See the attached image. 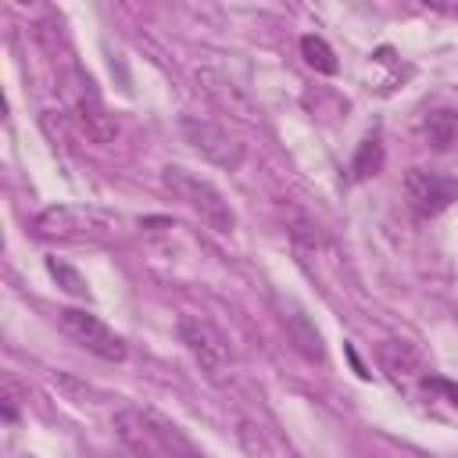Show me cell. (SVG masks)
<instances>
[{
  "mask_svg": "<svg viewBox=\"0 0 458 458\" xmlns=\"http://www.w3.org/2000/svg\"><path fill=\"white\" fill-rule=\"evenodd\" d=\"M161 182H165V190H168L175 200H182L208 229H215V233H233V229H236V211L229 208V200L222 197V190H218L215 182L193 175V172L182 168V165H168V168L161 172Z\"/></svg>",
  "mask_w": 458,
  "mask_h": 458,
  "instance_id": "cell-1",
  "label": "cell"
},
{
  "mask_svg": "<svg viewBox=\"0 0 458 458\" xmlns=\"http://www.w3.org/2000/svg\"><path fill=\"white\" fill-rule=\"evenodd\" d=\"M118 218L93 204H50L36 215L32 233L39 240H107L114 236Z\"/></svg>",
  "mask_w": 458,
  "mask_h": 458,
  "instance_id": "cell-2",
  "label": "cell"
},
{
  "mask_svg": "<svg viewBox=\"0 0 458 458\" xmlns=\"http://www.w3.org/2000/svg\"><path fill=\"white\" fill-rule=\"evenodd\" d=\"M179 340L186 344V351L193 354V361L200 365L204 379L215 386H225L233 379V347L229 336L204 315H179Z\"/></svg>",
  "mask_w": 458,
  "mask_h": 458,
  "instance_id": "cell-3",
  "label": "cell"
},
{
  "mask_svg": "<svg viewBox=\"0 0 458 458\" xmlns=\"http://www.w3.org/2000/svg\"><path fill=\"white\" fill-rule=\"evenodd\" d=\"M57 326L72 344H79L82 351H89V354H97L104 361H122L125 358V340L86 308H61L57 311Z\"/></svg>",
  "mask_w": 458,
  "mask_h": 458,
  "instance_id": "cell-4",
  "label": "cell"
},
{
  "mask_svg": "<svg viewBox=\"0 0 458 458\" xmlns=\"http://www.w3.org/2000/svg\"><path fill=\"white\" fill-rule=\"evenodd\" d=\"M182 136H186V143L197 147L200 157H208V161L218 165V168L236 172V168L243 165V143H240L236 136H229L222 125L208 122V118L186 114V118H182Z\"/></svg>",
  "mask_w": 458,
  "mask_h": 458,
  "instance_id": "cell-5",
  "label": "cell"
},
{
  "mask_svg": "<svg viewBox=\"0 0 458 458\" xmlns=\"http://www.w3.org/2000/svg\"><path fill=\"white\" fill-rule=\"evenodd\" d=\"M404 193H408V204H411V211L419 218H433V215H440L458 197V179L454 175H444V172L408 168Z\"/></svg>",
  "mask_w": 458,
  "mask_h": 458,
  "instance_id": "cell-6",
  "label": "cell"
},
{
  "mask_svg": "<svg viewBox=\"0 0 458 458\" xmlns=\"http://www.w3.org/2000/svg\"><path fill=\"white\" fill-rule=\"evenodd\" d=\"M75 114H79V125L86 129V136H89L93 143L111 147V143L118 140V122H114V114L104 107V100L89 89V82H86V89H82L79 100H75Z\"/></svg>",
  "mask_w": 458,
  "mask_h": 458,
  "instance_id": "cell-7",
  "label": "cell"
},
{
  "mask_svg": "<svg viewBox=\"0 0 458 458\" xmlns=\"http://www.w3.org/2000/svg\"><path fill=\"white\" fill-rule=\"evenodd\" d=\"M143 415H147V426H150V433H154V440H157L165 458H200L197 444L168 415H161L157 408H143Z\"/></svg>",
  "mask_w": 458,
  "mask_h": 458,
  "instance_id": "cell-8",
  "label": "cell"
},
{
  "mask_svg": "<svg viewBox=\"0 0 458 458\" xmlns=\"http://www.w3.org/2000/svg\"><path fill=\"white\" fill-rule=\"evenodd\" d=\"M197 79H200V86L208 89V97H215L222 107H229V114H240V118H247V122L258 118V107H254L240 89H233V82H225L218 72L204 68V72H197Z\"/></svg>",
  "mask_w": 458,
  "mask_h": 458,
  "instance_id": "cell-9",
  "label": "cell"
},
{
  "mask_svg": "<svg viewBox=\"0 0 458 458\" xmlns=\"http://www.w3.org/2000/svg\"><path fill=\"white\" fill-rule=\"evenodd\" d=\"M379 365L386 369V376L397 383V386H408L415 376H419V354L401 344V340H386L379 344Z\"/></svg>",
  "mask_w": 458,
  "mask_h": 458,
  "instance_id": "cell-10",
  "label": "cell"
},
{
  "mask_svg": "<svg viewBox=\"0 0 458 458\" xmlns=\"http://www.w3.org/2000/svg\"><path fill=\"white\" fill-rule=\"evenodd\" d=\"M283 326L290 329V336H293V344H297V351L304 354V358H311V361H322V336L315 333V326L297 311V308H290V315H283Z\"/></svg>",
  "mask_w": 458,
  "mask_h": 458,
  "instance_id": "cell-11",
  "label": "cell"
},
{
  "mask_svg": "<svg viewBox=\"0 0 458 458\" xmlns=\"http://www.w3.org/2000/svg\"><path fill=\"white\" fill-rule=\"evenodd\" d=\"M426 136L437 150H454L458 147V111L440 107L426 118Z\"/></svg>",
  "mask_w": 458,
  "mask_h": 458,
  "instance_id": "cell-12",
  "label": "cell"
},
{
  "mask_svg": "<svg viewBox=\"0 0 458 458\" xmlns=\"http://www.w3.org/2000/svg\"><path fill=\"white\" fill-rule=\"evenodd\" d=\"M301 54H304V61H308L315 72H322V75H333V72H336L333 47H329L322 36H301Z\"/></svg>",
  "mask_w": 458,
  "mask_h": 458,
  "instance_id": "cell-13",
  "label": "cell"
},
{
  "mask_svg": "<svg viewBox=\"0 0 458 458\" xmlns=\"http://www.w3.org/2000/svg\"><path fill=\"white\" fill-rule=\"evenodd\" d=\"M379 168H383V143L376 136H369V140H361V147H358V154L351 161V172H354V179H369Z\"/></svg>",
  "mask_w": 458,
  "mask_h": 458,
  "instance_id": "cell-14",
  "label": "cell"
},
{
  "mask_svg": "<svg viewBox=\"0 0 458 458\" xmlns=\"http://www.w3.org/2000/svg\"><path fill=\"white\" fill-rule=\"evenodd\" d=\"M47 268H50V276L57 279V286H61V290H68V293H75V297H89L86 279H82L72 265H64V261H57V258H50V261H47Z\"/></svg>",
  "mask_w": 458,
  "mask_h": 458,
  "instance_id": "cell-15",
  "label": "cell"
}]
</instances>
